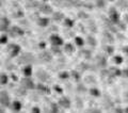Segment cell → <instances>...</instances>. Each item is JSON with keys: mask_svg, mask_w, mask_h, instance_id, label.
<instances>
[{"mask_svg": "<svg viewBox=\"0 0 128 113\" xmlns=\"http://www.w3.org/2000/svg\"><path fill=\"white\" fill-rule=\"evenodd\" d=\"M18 62L20 64H26V65H31L32 62H34V56L30 54V52H25L22 54L20 58H19Z\"/></svg>", "mask_w": 128, "mask_h": 113, "instance_id": "cell-1", "label": "cell"}, {"mask_svg": "<svg viewBox=\"0 0 128 113\" xmlns=\"http://www.w3.org/2000/svg\"><path fill=\"white\" fill-rule=\"evenodd\" d=\"M11 104V98L10 95L6 91H1L0 92V106L8 108Z\"/></svg>", "mask_w": 128, "mask_h": 113, "instance_id": "cell-2", "label": "cell"}, {"mask_svg": "<svg viewBox=\"0 0 128 113\" xmlns=\"http://www.w3.org/2000/svg\"><path fill=\"white\" fill-rule=\"evenodd\" d=\"M109 19H110L111 24H113V25H118L120 22V14H118V10L113 6L109 9Z\"/></svg>", "mask_w": 128, "mask_h": 113, "instance_id": "cell-3", "label": "cell"}, {"mask_svg": "<svg viewBox=\"0 0 128 113\" xmlns=\"http://www.w3.org/2000/svg\"><path fill=\"white\" fill-rule=\"evenodd\" d=\"M20 51H22V48L19 45H17V44H10V45L8 46V52H9L10 56H12V58L17 56L20 54Z\"/></svg>", "mask_w": 128, "mask_h": 113, "instance_id": "cell-4", "label": "cell"}, {"mask_svg": "<svg viewBox=\"0 0 128 113\" xmlns=\"http://www.w3.org/2000/svg\"><path fill=\"white\" fill-rule=\"evenodd\" d=\"M8 32H9V35L12 36V38H18V36H22L25 34V31L18 26L10 27V29L8 30Z\"/></svg>", "mask_w": 128, "mask_h": 113, "instance_id": "cell-5", "label": "cell"}, {"mask_svg": "<svg viewBox=\"0 0 128 113\" xmlns=\"http://www.w3.org/2000/svg\"><path fill=\"white\" fill-rule=\"evenodd\" d=\"M38 9H40V11H41V13L45 14V15H50V14H52V13H54L52 6H51L50 4H48L46 1L40 2Z\"/></svg>", "mask_w": 128, "mask_h": 113, "instance_id": "cell-6", "label": "cell"}, {"mask_svg": "<svg viewBox=\"0 0 128 113\" xmlns=\"http://www.w3.org/2000/svg\"><path fill=\"white\" fill-rule=\"evenodd\" d=\"M20 84H22V88H27V90H34L35 86H36L33 80H32L31 78H28V77H24L20 80Z\"/></svg>", "mask_w": 128, "mask_h": 113, "instance_id": "cell-7", "label": "cell"}, {"mask_svg": "<svg viewBox=\"0 0 128 113\" xmlns=\"http://www.w3.org/2000/svg\"><path fill=\"white\" fill-rule=\"evenodd\" d=\"M49 42H50L51 45L56 46V47H59V46H61V45H63V44H64L63 38H61V36H59L58 34H52V35H50Z\"/></svg>", "mask_w": 128, "mask_h": 113, "instance_id": "cell-8", "label": "cell"}, {"mask_svg": "<svg viewBox=\"0 0 128 113\" xmlns=\"http://www.w3.org/2000/svg\"><path fill=\"white\" fill-rule=\"evenodd\" d=\"M11 22L8 17H1L0 18V31L1 32H6L10 29Z\"/></svg>", "mask_w": 128, "mask_h": 113, "instance_id": "cell-9", "label": "cell"}, {"mask_svg": "<svg viewBox=\"0 0 128 113\" xmlns=\"http://www.w3.org/2000/svg\"><path fill=\"white\" fill-rule=\"evenodd\" d=\"M38 58H40V60H41L42 62L47 63V62H50L51 60H52V54H51L49 51L44 50V51H42L41 54H40Z\"/></svg>", "mask_w": 128, "mask_h": 113, "instance_id": "cell-10", "label": "cell"}, {"mask_svg": "<svg viewBox=\"0 0 128 113\" xmlns=\"http://www.w3.org/2000/svg\"><path fill=\"white\" fill-rule=\"evenodd\" d=\"M59 104L61 106L62 108L64 109H70V104H72V102L68 97H66V96H63L59 99Z\"/></svg>", "mask_w": 128, "mask_h": 113, "instance_id": "cell-11", "label": "cell"}, {"mask_svg": "<svg viewBox=\"0 0 128 113\" xmlns=\"http://www.w3.org/2000/svg\"><path fill=\"white\" fill-rule=\"evenodd\" d=\"M96 64L98 67L105 68L107 66V59L104 56H96Z\"/></svg>", "mask_w": 128, "mask_h": 113, "instance_id": "cell-12", "label": "cell"}, {"mask_svg": "<svg viewBox=\"0 0 128 113\" xmlns=\"http://www.w3.org/2000/svg\"><path fill=\"white\" fill-rule=\"evenodd\" d=\"M36 76L42 82H45V81H47V80L49 79V75H48L47 72L45 70H38V72H36Z\"/></svg>", "mask_w": 128, "mask_h": 113, "instance_id": "cell-13", "label": "cell"}, {"mask_svg": "<svg viewBox=\"0 0 128 113\" xmlns=\"http://www.w3.org/2000/svg\"><path fill=\"white\" fill-rule=\"evenodd\" d=\"M10 107H11L12 110H13V112L17 113V112H19V111L22 110V102H19V100H14V102L10 104Z\"/></svg>", "mask_w": 128, "mask_h": 113, "instance_id": "cell-14", "label": "cell"}, {"mask_svg": "<svg viewBox=\"0 0 128 113\" xmlns=\"http://www.w3.org/2000/svg\"><path fill=\"white\" fill-rule=\"evenodd\" d=\"M107 72L110 77H118V76H121V70H118V67H110L107 70Z\"/></svg>", "mask_w": 128, "mask_h": 113, "instance_id": "cell-15", "label": "cell"}, {"mask_svg": "<svg viewBox=\"0 0 128 113\" xmlns=\"http://www.w3.org/2000/svg\"><path fill=\"white\" fill-rule=\"evenodd\" d=\"M38 25L40 26V27H47L48 25H49V22H50V19L48 18V17H40L38 19Z\"/></svg>", "mask_w": 128, "mask_h": 113, "instance_id": "cell-16", "label": "cell"}, {"mask_svg": "<svg viewBox=\"0 0 128 113\" xmlns=\"http://www.w3.org/2000/svg\"><path fill=\"white\" fill-rule=\"evenodd\" d=\"M64 16H65V15H64L62 12H54V13H52V19L54 22H62L63 19L65 18Z\"/></svg>", "mask_w": 128, "mask_h": 113, "instance_id": "cell-17", "label": "cell"}, {"mask_svg": "<svg viewBox=\"0 0 128 113\" xmlns=\"http://www.w3.org/2000/svg\"><path fill=\"white\" fill-rule=\"evenodd\" d=\"M35 88H38V90L40 92H42V93H47V94H50V88L46 86L45 84H43V83H38V86H35Z\"/></svg>", "mask_w": 128, "mask_h": 113, "instance_id": "cell-18", "label": "cell"}, {"mask_svg": "<svg viewBox=\"0 0 128 113\" xmlns=\"http://www.w3.org/2000/svg\"><path fill=\"white\" fill-rule=\"evenodd\" d=\"M64 51L66 52V54H74L75 52V47L73 44H70V43H67L64 45Z\"/></svg>", "mask_w": 128, "mask_h": 113, "instance_id": "cell-19", "label": "cell"}, {"mask_svg": "<svg viewBox=\"0 0 128 113\" xmlns=\"http://www.w3.org/2000/svg\"><path fill=\"white\" fill-rule=\"evenodd\" d=\"M74 25H75V22L72 18L65 17V18L63 19V26L64 27H66V28H73Z\"/></svg>", "mask_w": 128, "mask_h": 113, "instance_id": "cell-20", "label": "cell"}, {"mask_svg": "<svg viewBox=\"0 0 128 113\" xmlns=\"http://www.w3.org/2000/svg\"><path fill=\"white\" fill-rule=\"evenodd\" d=\"M22 72H24V76H25V77L30 78V76L32 75V66L31 65H26L25 67H24Z\"/></svg>", "mask_w": 128, "mask_h": 113, "instance_id": "cell-21", "label": "cell"}, {"mask_svg": "<svg viewBox=\"0 0 128 113\" xmlns=\"http://www.w3.org/2000/svg\"><path fill=\"white\" fill-rule=\"evenodd\" d=\"M9 82V76L6 74H0V84H2V86H6Z\"/></svg>", "mask_w": 128, "mask_h": 113, "instance_id": "cell-22", "label": "cell"}, {"mask_svg": "<svg viewBox=\"0 0 128 113\" xmlns=\"http://www.w3.org/2000/svg\"><path fill=\"white\" fill-rule=\"evenodd\" d=\"M104 38H105V40L107 42H109V43H112L114 41V38H113V35H112V33H110V32H104Z\"/></svg>", "mask_w": 128, "mask_h": 113, "instance_id": "cell-23", "label": "cell"}, {"mask_svg": "<svg viewBox=\"0 0 128 113\" xmlns=\"http://www.w3.org/2000/svg\"><path fill=\"white\" fill-rule=\"evenodd\" d=\"M86 41H88V44H89L90 46H92V47H95L96 45H97V42H96L95 38H94V36H92V35H89V36H88Z\"/></svg>", "mask_w": 128, "mask_h": 113, "instance_id": "cell-24", "label": "cell"}, {"mask_svg": "<svg viewBox=\"0 0 128 113\" xmlns=\"http://www.w3.org/2000/svg\"><path fill=\"white\" fill-rule=\"evenodd\" d=\"M90 94L92 96H94V97H99V96H100V91L96 88H93L90 90Z\"/></svg>", "mask_w": 128, "mask_h": 113, "instance_id": "cell-25", "label": "cell"}, {"mask_svg": "<svg viewBox=\"0 0 128 113\" xmlns=\"http://www.w3.org/2000/svg\"><path fill=\"white\" fill-rule=\"evenodd\" d=\"M49 113H59V109H58V104H50V108H49Z\"/></svg>", "mask_w": 128, "mask_h": 113, "instance_id": "cell-26", "label": "cell"}, {"mask_svg": "<svg viewBox=\"0 0 128 113\" xmlns=\"http://www.w3.org/2000/svg\"><path fill=\"white\" fill-rule=\"evenodd\" d=\"M75 43H76V45L77 46H83L84 45V40H83L82 38H80V36H76L75 38Z\"/></svg>", "mask_w": 128, "mask_h": 113, "instance_id": "cell-27", "label": "cell"}, {"mask_svg": "<svg viewBox=\"0 0 128 113\" xmlns=\"http://www.w3.org/2000/svg\"><path fill=\"white\" fill-rule=\"evenodd\" d=\"M50 50H51L50 54H62V50L60 49L59 47H56V46H51Z\"/></svg>", "mask_w": 128, "mask_h": 113, "instance_id": "cell-28", "label": "cell"}, {"mask_svg": "<svg viewBox=\"0 0 128 113\" xmlns=\"http://www.w3.org/2000/svg\"><path fill=\"white\" fill-rule=\"evenodd\" d=\"M123 61H124V59H123V56H115L114 58H113V62H114L115 64H118V65L122 64Z\"/></svg>", "mask_w": 128, "mask_h": 113, "instance_id": "cell-29", "label": "cell"}, {"mask_svg": "<svg viewBox=\"0 0 128 113\" xmlns=\"http://www.w3.org/2000/svg\"><path fill=\"white\" fill-rule=\"evenodd\" d=\"M70 75H72V77H73L76 80V81H78V80H80V78H81V76H80V74H79L77 70H73Z\"/></svg>", "mask_w": 128, "mask_h": 113, "instance_id": "cell-30", "label": "cell"}, {"mask_svg": "<svg viewBox=\"0 0 128 113\" xmlns=\"http://www.w3.org/2000/svg\"><path fill=\"white\" fill-rule=\"evenodd\" d=\"M105 49H106V52L108 54H113V51H114L113 46H110V45H107L105 47Z\"/></svg>", "mask_w": 128, "mask_h": 113, "instance_id": "cell-31", "label": "cell"}, {"mask_svg": "<svg viewBox=\"0 0 128 113\" xmlns=\"http://www.w3.org/2000/svg\"><path fill=\"white\" fill-rule=\"evenodd\" d=\"M59 77L61 78V79H67V78L70 77V74L67 72H61L59 74Z\"/></svg>", "mask_w": 128, "mask_h": 113, "instance_id": "cell-32", "label": "cell"}, {"mask_svg": "<svg viewBox=\"0 0 128 113\" xmlns=\"http://www.w3.org/2000/svg\"><path fill=\"white\" fill-rule=\"evenodd\" d=\"M105 6H106V1H102V0H98V1H96V6L99 8V9L105 8Z\"/></svg>", "mask_w": 128, "mask_h": 113, "instance_id": "cell-33", "label": "cell"}, {"mask_svg": "<svg viewBox=\"0 0 128 113\" xmlns=\"http://www.w3.org/2000/svg\"><path fill=\"white\" fill-rule=\"evenodd\" d=\"M8 43V35L6 34H2L0 36V44H6Z\"/></svg>", "mask_w": 128, "mask_h": 113, "instance_id": "cell-34", "label": "cell"}, {"mask_svg": "<svg viewBox=\"0 0 128 113\" xmlns=\"http://www.w3.org/2000/svg\"><path fill=\"white\" fill-rule=\"evenodd\" d=\"M31 113H41V109L38 107H33L31 110Z\"/></svg>", "mask_w": 128, "mask_h": 113, "instance_id": "cell-35", "label": "cell"}, {"mask_svg": "<svg viewBox=\"0 0 128 113\" xmlns=\"http://www.w3.org/2000/svg\"><path fill=\"white\" fill-rule=\"evenodd\" d=\"M121 75H123V77L127 78V76H128V70H127V68H125V70H121Z\"/></svg>", "mask_w": 128, "mask_h": 113, "instance_id": "cell-36", "label": "cell"}, {"mask_svg": "<svg viewBox=\"0 0 128 113\" xmlns=\"http://www.w3.org/2000/svg\"><path fill=\"white\" fill-rule=\"evenodd\" d=\"M82 54H86V58H90V56H91V52H90L89 50H86V49H83V50H82Z\"/></svg>", "mask_w": 128, "mask_h": 113, "instance_id": "cell-37", "label": "cell"}, {"mask_svg": "<svg viewBox=\"0 0 128 113\" xmlns=\"http://www.w3.org/2000/svg\"><path fill=\"white\" fill-rule=\"evenodd\" d=\"M54 91H57L58 93H62V92H63L62 88H60V86H54Z\"/></svg>", "mask_w": 128, "mask_h": 113, "instance_id": "cell-38", "label": "cell"}, {"mask_svg": "<svg viewBox=\"0 0 128 113\" xmlns=\"http://www.w3.org/2000/svg\"><path fill=\"white\" fill-rule=\"evenodd\" d=\"M45 46H46V43H44V42L38 44V47L41 48V49H43V50H45Z\"/></svg>", "mask_w": 128, "mask_h": 113, "instance_id": "cell-39", "label": "cell"}, {"mask_svg": "<svg viewBox=\"0 0 128 113\" xmlns=\"http://www.w3.org/2000/svg\"><path fill=\"white\" fill-rule=\"evenodd\" d=\"M114 113H124V109H121V108L114 109Z\"/></svg>", "mask_w": 128, "mask_h": 113, "instance_id": "cell-40", "label": "cell"}, {"mask_svg": "<svg viewBox=\"0 0 128 113\" xmlns=\"http://www.w3.org/2000/svg\"><path fill=\"white\" fill-rule=\"evenodd\" d=\"M90 113H102V112L99 111L98 109H92V110L90 111Z\"/></svg>", "mask_w": 128, "mask_h": 113, "instance_id": "cell-41", "label": "cell"}, {"mask_svg": "<svg viewBox=\"0 0 128 113\" xmlns=\"http://www.w3.org/2000/svg\"><path fill=\"white\" fill-rule=\"evenodd\" d=\"M127 49H128V47H127V46H125V47H124V48H123V51H124V52H125V54H127Z\"/></svg>", "mask_w": 128, "mask_h": 113, "instance_id": "cell-42", "label": "cell"}, {"mask_svg": "<svg viewBox=\"0 0 128 113\" xmlns=\"http://www.w3.org/2000/svg\"><path fill=\"white\" fill-rule=\"evenodd\" d=\"M12 78H13L14 80H17V78H16V75H12Z\"/></svg>", "mask_w": 128, "mask_h": 113, "instance_id": "cell-43", "label": "cell"}, {"mask_svg": "<svg viewBox=\"0 0 128 113\" xmlns=\"http://www.w3.org/2000/svg\"><path fill=\"white\" fill-rule=\"evenodd\" d=\"M0 113H4V111L2 110V108H1V107H0Z\"/></svg>", "mask_w": 128, "mask_h": 113, "instance_id": "cell-44", "label": "cell"}, {"mask_svg": "<svg viewBox=\"0 0 128 113\" xmlns=\"http://www.w3.org/2000/svg\"><path fill=\"white\" fill-rule=\"evenodd\" d=\"M1 6H2V2H1V1H0V8H1Z\"/></svg>", "mask_w": 128, "mask_h": 113, "instance_id": "cell-45", "label": "cell"}]
</instances>
